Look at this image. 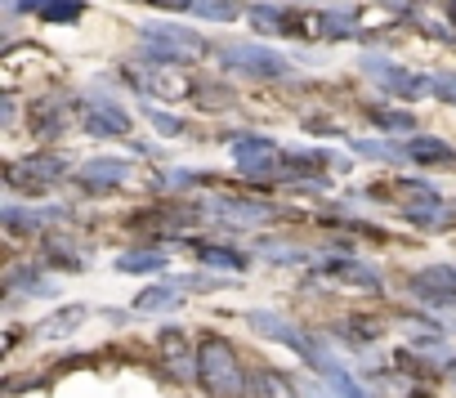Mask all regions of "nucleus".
<instances>
[{
	"instance_id": "f257e3e1",
	"label": "nucleus",
	"mask_w": 456,
	"mask_h": 398,
	"mask_svg": "<svg viewBox=\"0 0 456 398\" xmlns=\"http://www.w3.org/2000/svg\"><path fill=\"white\" fill-rule=\"evenodd\" d=\"M197 380L206 385L210 398H242L247 385H251L242 362H238V353H233V345L215 340V336L197 349Z\"/></svg>"
},
{
	"instance_id": "f03ea898",
	"label": "nucleus",
	"mask_w": 456,
	"mask_h": 398,
	"mask_svg": "<svg viewBox=\"0 0 456 398\" xmlns=\"http://www.w3.org/2000/svg\"><path fill=\"white\" fill-rule=\"evenodd\" d=\"M219 63H224L228 72L251 77V81H278V77L291 72V63H287L278 50H269V45H224V50H219Z\"/></svg>"
},
{
	"instance_id": "7ed1b4c3",
	"label": "nucleus",
	"mask_w": 456,
	"mask_h": 398,
	"mask_svg": "<svg viewBox=\"0 0 456 398\" xmlns=\"http://www.w3.org/2000/svg\"><path fill=\"white\" fill-rule=\"evenodd\" d=\"M143 45L157 54V63H188L206 54V41L197 32L183 28H161V23H143Z\"/></svg>"
},
{
	"instance_id": "20e7f679",
	"label": "nucleus",
	"mask_w": 456,
	"mask_h": 398,
	"mask_svg": "<svg viewBox=\"0 0 456 398\" xmlns=\"http://www.w3.org/2000/svg\"><path fill=\"white\" fill-rule=\"evenodd\" d=\"M233 157H238V170H242L247 179H278V175H287V166H282L287 152H282L273 139H265V134L238 139V143H233Z\"/></svg>"
},
{
	"instance_id": "39448f33",
	"label": "nucleus",
	"mask_w": 456,
	"mask_h": 398,
	"mask_svg": "<svg viewBox=\"0 0 456 398\" xmlns=\"http://www.w3.org/2000/svg\"><path fill=\"white\" fill-rule=\"evenodd\" d=\"M247 322H251V331H260V336L282 340L287 349H296L309 367H322V358H327V353H318V345H314L300 327H291L287 318H278V313H269V309H251V313H247Z\"/></svg>"
},
{
	"instance_id": "423d86ee",
	"label": "nucleus",
	"mask_w": 456,
	"mask_h": 398,
	"mask_svg": "<svg viewBox=\"0 0 456 398\" xmlns=\"http://www.w3.org/2000/svg\"><path fill=\"white\" fill-rule=\"evenodd\" d=\"M394 192H398V197H407L403 215H407L411 224H420V229H438V224L447 220V207H443V197H438L434 188L403 179V183H394Z\"/></svg>"
},
{
	"instance_id": "0eeeda50",
	"label": "nucleus",
	"mask_w": 456,
	"mask_h": 398,
	"mask_svg": "<svg viewBox=\"0 0 456 398\" xmlns=\"http://www.w3.org/2000/svg\"><path fill=\"white\" fill-rule=\"evenodd\" d=\"M81 126H86V134H99V139L130 134V117L117 103H108V99H86L81 103Z\"/></svg>"
},
{
	"instance_id": "6e6552de",
	"label": "nucleus",
	"mask_w": 456,
	"mask_h": 398,
	"mask_svg": "<svg viewBox=\"0 0 456 398\" xmlns=\"http://www.w3.org/2000/svg\"><path fill=\"white\" fill-rule=\"evenodd\" d=\"M411 291H416L420 300L438 305V309L456 305V264H434V269L416 273V278H411Z\"/></svg>"
},
{
	"instance_id": "1a4fd4ad",
	"label": "nucleus",
	"mask_w": 456,
	"mask_h": 398,
	"mask_svg": "<svg viewBox=\"0 0 456 398\" xmlns=\"http://www.w3.org/2000/svg\"><path fill=\"white\" fill-rule=\"evenodd\" d=\"M362 68H367V77H376L385 90H394L398 99H416L420 90H429V77H411V72H403V68H394V63H385V59H362Z\"/></svg>"
},
{
	"instance_id": "9d476101",
	"label": "nucleus",
	"mask_w": 456,
	"mask_h": 398,
	"mask_svg": "<svg viewBox=\"0 0 456 398\" xmlns=\"http://www.w3.org/2000/svg\"><path fill=\"white\" fill-rule=\"evenodd\" d=\"M59 179H63V157H32V161L10 166V183L14 188H50Z\"/></svg>"
},
{
	"instance_id": "9b49d317",
	"label": "nucleus",
	"mask_w": 456,
	"mask_h": 398,
	"mask_svg": "<svg viewBox=\"0 0 456 398\" xmlns=\"http://www.w3.org/2000/svg\"><path fill=\"white\" fill-rule=\"evenodd\" d=\"M215 211H219V220L238 224V229H251V224H269V220H278V207H269V202H233V197H224Z\"/></svg>"
},
{
	"instance_id": "f8f14e48",
	"label": "nucleus",
	"mask_w": 456,
	"mask_h": 398,
	"mask_svg": "<svg viewBox=\"0 0 456 398\" xmlns=\"http://www.w3.org/2000/svg\"><path fill=\"white\" fill-rule=\"evenodd\" d=\"M143 85L157 94V99H179L192 90V81L179 72V63H157L152 72H143Z\"/></svg>"
},
{
	"instance_id": "ddd939ff",
	"label": "nucleus",
	"mask_w": 456,
	"mask_h": 398,
	"mask_svg": "<svg viewBox=\"0 0 456 398\" xmlns=\"http://www.w3.org/2000/svg\"><path fill=\"white\" fill-rule=\"evenodd\" d=\"M322 273L327 278H340V282H349V287H367V291H376L380 282H376V273L367 269V264H354V260H327L322 264Z\"/></svg>"
},
{
	"instance_id": "4468645a",
	"label": "nucleus",
	"mask_w": 456,
	"mask_h": 398,
	"mask_svg": "<svg viewBox=\"0 0 456 398\" xmlns=\"http://www.w3.org/2000/svg\"><path fill=\"white\" fill-rule=\"evenodd\" d=\"M130 175V161H121V157H112V161H86V170H81V179L86 183H94V188H103V183H121Z\"/></svg>"
},
{
	"instance_id": "2eb2a0df",
	"label": "nucleus",
	"mask_w": 456,
	"mask_h": 398,
	"mask_svg": "<svg viewBox=\"0 0 456 398\" xmlns=\"http://www.w3.org/2000/svg\"><path fill=\"white\" fill-rule=\"evenodd\" d=\"M407 157L420 161V166H447V161H456V152L443 139H411L407 143Z\"/></svg>"
},
{
	"instance_id": "dca6fc26",
	"label": "nucleus",
	"mask_w": 456,
	"mask_h": 398,
	"mask_svg": "<svg viewBox=\"0 0 456 398\" xmlns=\"http://www.w3.org/2000/svg\"><path fill=\"white\" fill-rule=\"evenodd\" d=\"M251 394H256V398H300L296 385H291L287 376H278V371H256V376H251Z\"/></svg>"
},
{
	"instance_id": "f3484780",
	"label": "nucleus",
	"mask_w": 456,
	"mask_h": 398,
	"mask_svg": "<svg viewBox=\"0 0 456 398\" xmlns=\"http://www.w3.org/2000/svg\"><path fill=\"white\" fill-rule=\"evenodd\" d=\"M81 322H86V309L72 305V309H59L54 318H45V322L37 327V336H68V331H77Z\"/></svg>"
},
{
	"instance_id": "a211bd4d",
	"label": "nucleus",
	"mask_w": 456,
	"mask_h": 398,
	"mask_svg": "<svg viewBox=\"0 0 456 398\" xmlns=\"http://www.w3.org/2000/svg\"><path fill=\"white\" fill-rule=\"evenodd\" d=\"M336 157H327V152H287L282 157V166H287V175H322V166H331Z\"/></svg>"
},
{
	"instance_id": "6ab92c4d",
	"label": "nucleus",
	"mask_w": 456,
	"mask_h": 398,
	"mask_svg": "<svg viewBox=\"0 0 456 398\" xmlns=\"http://www.w3.org/2000/svg\"><path fill=\"white\" fill-rule=\"evenodd\" d=\"M117 264H121L126 273H161V269H166V256H161V251H126Z\"/></svg>"
},
{
	"instance_id": "aec40b11",
	"label": "nucleus",
	"mask_w": 456,
	"mask_h": 398,
	"mask_svg": "<svg viewBox=\"0 0 456 398\" xmlns=\"http://www.w3.org/2000/svg\"><path fill=\"white\" fill-rule=\"evenodd\" d=\"M32 10H37L41 19H50V23H72V19H81L77 0H37Z\"/></svg>"
},
{
	"instance_id": "412c9836",
	"label": "nucleus",
	"mask_w": 456,
	"mask_h": 398,
	"mask_svg": "<svg viewBox=\"0 0 456 398\" xmlns=\"http://www.w3.org/2000/svg\"><path fill=\"white\" fill-rule=\"evenodd\" d=\"M192 251H197V256H201L206 264H215V269H228V273H238V269H247V260H242L238 251H224V247H201V242H197Z\"/></svg>"
},
{
	"instance_id": "4be33fe9",
	"label": "nucleus",
	"mask_w": 456,
	"mask_h": 398,
	"mask_svg": "<svg viewBox=\"0 0 456 398\" xmlns=\"http://www.w3.org/2000/svg\"><path fill=\"white\" fill-rule=\"evenodd\" d=\"M175 300H179V287H148V291H139L134 309H139V313H152V309H166V305H175Z\"/></svg>"
},
{
	"instance_id": "5701e85b",
	"label": "nucleus",
	"mask_w": 456,
	"mask_h": 398,
	"mask_svg": "<svg viewBox=\"0 0 456 398\" xmlns=\"http://www.w3.org/2000/svg\"><path fill=\"white\" fill-rule=\"evenodd\" d=\"M192 10H197L201 19L228 23V19H238V0H192Z\"/></svg>"
},
{
	"instance_id": "b1692460",
	"label": "nucleus",
	"mask_w": 456,
	"mask_h": 398,
	"mask_svg": "<svg viewBox=\"0 0 456 398\" xmlns=\"http://www.w3.org/2000/svg\"><path fill=\"white\" fill-rule=\"evenodd\" d=\"M45 256H50L59 269H81V256H77V251H68V247H63V238H50V242H45Z\"/></svg>"
},
{
	"instance_id": "393cba45",
	"label": "nucleus",
	"mask_w": 456,
	"mask_h": 398,
	"mask_svg": "<svg viewBox=\"0 0 456 398\" xmlns=\"http://www.w3.org/2000/svg\"><path fill=\"white\" fill-rule=\"evenodd\" d=\"M251 23H256L260 32H282V10H273V5H256V10H251Z\"/></svg>"
},
{
	"instance_id": "a878e982",
	"label": "nucleus",
	"mask_w": 456,
	"mask_h": 398,
	"mask_svg": "<svg viewBox=\"0 0 456 398\" xmlns=\"http://www.w3.org/2000/svg\"><path fill=\"white\" fill-rule=\"evenodd\" d=\"M371 117H376L385 130H416V117H411V112H389V108H376Z\"/></svg>"
},
{
	"instance_id": "bb28decb",
	"label": "nucleus",
	"mask_w": 456,
	"mask_h": 398,
	"mask_svg": "<svg viewBox=\"0 0 456 398\" xmlns=\"http://www.w3.org/2000/svg\"><path fill=\"white\" fill-rule=\"evenodd\" d=\"M429 90H434L438 99L456 103V77H452V72H438V77H429Z\"/></svg>"
},
{
	"instance_id": "cd10ccee",
	"label": "nucleus",
	"mask_w": 456,
	"mask_h": 398,
	"mask_svg": "<svg viewBox=\"0 0 456 398\" xmlns=\"http://www.w3.org/2000/svg\"><path fill=\"white\" fill-rule=\"evenodd\" d=\"M183 345H188L183 331H161V353L166 358H183Z\"/></svg>"
},
{
	"instance_id": "c85d7f7f",
	"label": "nucleus",
	"mask_w": 456,
	"mask_h": 398,
	"mask_svg": "<svg viewBox=\"0 0 456 398\" xmlns=\"http://www.w3.org/2000/svg\"><path fill=\"white\" fill-rule=\"evenodd\" d=\"M358 152H367V157H403V148H394V143H358Z\"/></svg>"
},
{
	"instance_id": "c756f323",
	"label": "nucleus",
	"mask_w": 456,
	"mask_h": 398,
	"mask_svg": "<svg viewBox=\"0 0 456 398\" xmlns=\"http://www.w3.org/2000/svg\"><path fill=\"white\" fill-rule=\"evenodd\" d=\"M148 121H152L157 130H166V134H179V121H175V117H161V112H148Z\"/></svg>"
},
{
	"instance_id": "7c9ffc66",
	"label": "nucleus",
	"mask_w": 456,
	"mask_h": 398,
	"mask_svg": "<svg viewBox=\"0 0 456 398\" xmlns=\"http://www.w3.org/2000/svg\"><path fill=\"white\" fill-rule=\"evenodd\" d=\"M188 220H192L188 211H179V215H166V224H188ZM134 224H157V215H139Z\"/></svg>"
},
{
	"instance_id": "2f4dec72",
	"label": "nucleus",
	"mask_w": 456,
	"mask_h": 398,
	"mask_svg": "<svg viewBox=\"0 0 456 398\" xmlns=\"http://www.w3.org/2000/svg\"><path fill=\"white\" fill-rule=\"evenodd\" d=\"M152 5H166V10H192V0H152Z\"/></svg>"
},
{
	"instance_id": "473e14b6",
	"label": "nucleus",
	"mask_w": 456,
	"mask_h": 398,
	"mask_svg": "<svg viewBox=\"0 0 456 398\" xmlns=\"http://www.w3.org/2000/svg\"><path fill=\"white\" fill-rule=\"evenodd\" d=\"M447 371H452V380H456V358H452V362H447Z\"/></svg>"
},
{
	"instance_id": "72a5a7b5",
	"label": "nucleus",
	"mask_w": 456,
	"mask_h": 398,
	"mask_svg": "<svg viewBox=\"0 0 456 398\" xmlns=\"http://www.w3.org/2000/svg\"><path fill=\"white\" fill-rule=\"evenodd\" d=\"M380 5H403V0H380Z\"/></svg>"
},
{
	"instance_id": "f704fd0d",
	"label": "nucleus",
	"mask_w": 456,
	"mask_h": 398,
	"mask_svg": "<svg viewBox=\"0 0 456 398\" xmlns=\"http://www.w3.org/2000/svg\"><path fill=\"white\" fill-rule=\"evenodd\" d=\"M452 14H456V0H452Z\"/></svg>"
}]
</instances>
